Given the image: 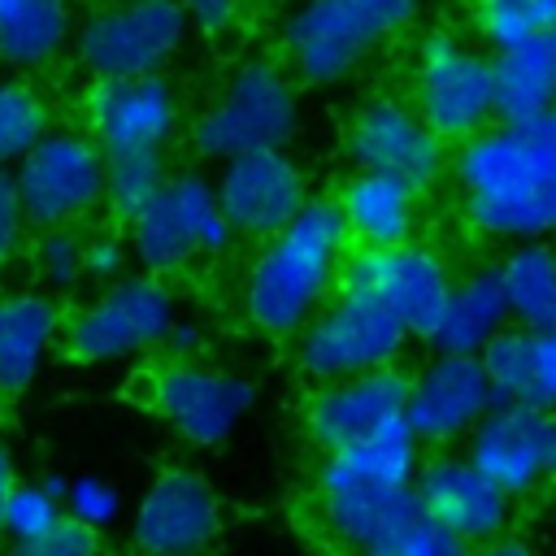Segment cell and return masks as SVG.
<instances>
[{
  "label": "cell",
  "mask_w": 556,
  "mask_h": 556,
  "mask_svg": "<svg viewBox=\"0 0 556 556\" xmlns=\"http://www.w3.org/2000/svg\"><path fill=\"white\" fill-rule=\"evenodd\" d=\"M348 226L330 195H308V204L269 239L239 282V308L265 339H295V330L334 295L348 261Z\"/></svg>",
  "instance_id": "1"
},
{
  "label": "cell",
  "mask_w": 556,
  "mask_h": 556,
  "mask_svg": "<svg viewBox=\"0 0 556 556\" xmlns=\"http://www.w3.org/2000/svg\"><path fill=\"white\" fill-rule=\"evenodd\" d=\"M321 530L352 552L382 547L417 513V439L400 421L374 439L321 452L313 478Z\"/></svg>",
  "instance_id": "2"
},
{
  "label": "cell",
  "mask_w": 556,
  "mask_h": 556,
  "mask_svg": "<svg viewBox=\"0 0 556 556\" xmlns=\"http://www.w3.org/2000/svg\"><path fill=\"white\" fill-rule=\"evenodd\" d=\"M456 182L478 230L500 239L556 235V152L526 126L500 122L460 139Z\"/></svg>",
  "instance_id": "3"
},
{
  "label": "cell",
  "mask_w": 556,
  "mask_h": 556,
  "mask_svg": "<svg viewBox=\"0 0 556 556\" xmlns=\"http://www.w3.org/2000/svg\"><path fill=\"white\" fill-rule=\"evenodd\" d=\"M300 126V96L295 78L278 61H243L230 70L222 91L208 100V109L191 122V148L200 161H230L261 148H287Z\"/></svg>",
  "instance_id": "4"
},
{
  "label": "cell",
  "mask_w": 556,
  "mask_h": 556,
  "mask_svg": "<svg viewBox=\"0 0 556 556\" xmlns=\"http://www.w3.org/2000/svg\"><path fill=\"white\" fill-rule=\"evenodd\" d=\"M174 321L178 300L165 278L135 269L104 282L87 304L65 313L61 348L78 365H122L161 352Z\"/></svg>",
  "instance_id": "5"
},
{
  "label": "cell",
  "mask_w": 556,
  "mask_h": 556,
  "mask_svg": "<svg viewBox=\"0 0 556 556\" xmlns=\"http://www.w3.org/2000/svg\"><path fill=\"white\" fill-rule=\"evenodd\" d=\"M413 17L417 0H304L282 26L287 61L300 83L330 87Z\"/></svg>",
  "instance_id": "6"
},
{
  "label": "cell",
  "mask_w": 556,
  "mask_h": 556,
  "mask_svg": "<svg viewBox=\"0 0 556 556\" xmlns=\"http://www.w3.org/2000/svg\"><path fill=\"white\" fill-rule=\"evenodd\" d=\"M126 239L143 274L169 278L195 261H217L235 243V230L222 213L217 187L204 174L182 169L169 174L165 187L126 222Z\"/></svg>",
  "instance_id": "7"
},
{
  "label": "cell",
  "mask_w": 556,
  "mask_h": 556,
  "mask_svg": "<svg viewBox=\"0 0 556 556\" xmlns=\"http://www.w3.org/2000/svg\"><path fill=\"white\" fill-rule=\"evenodd\" d=\"M404 343L408 330L387 304L356 287H334V295L295 330V369L308 382L352 378L395 365Z\"/></svg>",
  "instance_id": "8"
},
{
  "label": "cell",
  "mask_w": 556,
  "mask_h": 556,
  "mask_svg": "<svg viewBox=\"0 0 556 556\" xmlns=\"http://www.w3.org/2000/svg\"><path fill=\"white\" fill-rule=\"evenodd\" d=\"M13 187L30 230L83 226L104 208V152L87 130L48 126L43 139L13 165Z\"/></svg>",
  "instance_id": "9"
},
{
  "label": "cell",
  "mask_w": 556,
  "mask_h": 556,
  "mask_svg": "<svg viewBox=\"0 0 556 556\" xmlns=\"http://www.w3.org/2000/svg\"><path fill=\"white\" fill-rule=\"evenodd\" d=\"M187 30L191 17L182 0H113L74 30V48L91 78H139L165 74Z\"/></svg>",
  "instance_id": "10"
},
{
  "label": "cell",
  "mask_w": 556,
  "mask_h": 556,
  "mask_svg": "<svg viewBox=\"0 0 556 556\" xmlns=\"http://www.w3.org/2000/svg\"><path fill=\"white\" fill-rule=\"evenodd\" d=\"M256 404V382L200 356H165L152 374V408L187 447H222Z\"/></svg>",
  "instance_id": "11"
},
{
  "label": "cell",
  "mask_w": 556,
  "mask_h": 556,
  "mask_svg": "<svg viewBox=\"0 0 556 556\" xmlns=\"http://www.w3.org/2000/svg\"><path fill=\"white\" fill-rule=\"evenodd\" d=\"M413 109L447 143L469 139L495 117V70L491 56L434 30L417 52Z\"/></svg>",
  "instance_id": "12"
},
{
  "label": "cell",
  "mask_w": 556,
  "mask_h": 556,
  "mask_svg": "<svg viewBox=\"0 0 556 556\" xmlns=\"http://www.w3.org/2000/svg\"><path fill=\"white\" fill-rule=\"evenodd\" d=\"M87 135L104 156L113 152H169L182 130V100L165 74L91 78L83 96Z\"/></svg>",
  "instance_id": "13"
},
{
  "label": "cell",
  "mask_w": 556,
  "mask_h": 556,
  "mask_svg": "<svg viewBox=\"0 0 556 556\" xmlns=\"http://www.w3.org/2000/svg\"><path fill=\"white\" fill-rule=\"evenodd\" d=\"M222 530V500L191 465H165L130 513V547L139 556H200Z\"/></svg>",
  "instance_id": "14"
},
{
  "label": "cell",
  "mask_w": 556,
  "mask_h": 556,
  "mask_svg": "<svg viewBox=\"0 0 556 556\" xmlns=\"http://www.w3.org/2000/svg\"><path fill=\"white\" fill-rule=\"evenodd\" d=\"M339 287H356L365 295H374L378 304H387L408 334L430 339L443 300L452 291V274L447 265L417 243H391V248H356L343 261Z\"/></svg>",
  "instance_id": "15"
},
{
  "label": "cell",
  "mask_w": 556,
  "mask_h": 556,
  "mask_svg": "<svg viewBox=\"0 0 556 556\" xmlns=\"http://www.w3.org/2000/svg\"><path fill=\"white\" fill-rule=\"evenodd\" d=\"M404 400H408V374H400L395 365L317 382L300 408L304 434L321 452L374 439L404 421Z\"/></svg>",
  "instance_id": "16"
},
{
  "label": "cell",
  "mask_w": 556,
  "mask_h": 556,
  "mask_svg": "<svg viewBox=\"0 0 556 556\" xmlns=\"http://www.w3.org/2000/svg\"><path fill=\"white\" fill-rule=\"evenodd\" d=\"M213 187L230 230L248 239L278 235L308 204L304 169L287 148H261V152L222 161V174L213 178Z\"/></svg>",
  "instance_id": "17"
},
{
  "label": "cell",
  "mask_w": 556,
  "mask_h": 556,
  "mask_svg": "<svg viewBox=\"0 0 556 556\" xmlns=\"http://www.w3.org/2000/svg\"><path fill=\"white\" fill-rule=\"evenodd\" d=\"M343 148L356 169L404 178L417 191H426L443 174V139L421 122L413 104L391 96H378L356 109Z\"/></svg>",
  "instance_id": "18"
},
{
  "label": "cell",
  "mask_w": 556,
  "mask_h": 556,
  "mask_svg": "<svg viewBox=\"0 0 556 556\" xmlns=\"http://www.w3.org/2000/svg\"><path fill=\"white\" fill-rule=\"evenodd\" d=\"M469 460L508 495L556 473V417L534 404H491L469 430Z\"/></svg>",
  "instance_id": "19"
},
{
  "label": "cell",
  "mask_w": 556,
  "mask_h": 556,
  "mask_svg": "<svg viewBox=\"0 0 556 556\" xmlns=\"http://www.w3.org/2000/svg\"><path fill=\"white\" fill-rule=\"evenodd\" d=\"M486 408L491 382L482 374V361L465 352H434V361L408 378L404 426L417 443H452L469 434Z\"/></svg>",
  "instance_id": "20"
},
{
  "label": "cell",
  "mask_w": 556,
  "mask_h": 556,
  "mask_svg": "<svg viewBox=\"0 0 556 556\" xmlns=\"http://www.w3.org/2000/svg\"><path fill=\"white\" fill-rule=\"evenodd\" d=\"M417 504L465 543H486L508 521V491L495 486L469 456H434L417 465Z\"/></svg>",
  "instance_id": "21"
},
{
  "label": "cell",
  "mask_w": 556,
  "mask_h": 556,
  "mask_svg": "<svg viewBox=\"0 0 556 556\" xmlns=\"http://www.w3.org/2000/svg\"><path fill=\"white\" fill-rule=\"evenodd\" d=\"M65 308L43 287L0 291V395L13 400L30 391L48 356L61 348Z\"/></svg>",
  "instance_id": "22"
},
{
  "label": "cell",
  "mask_w": 556,
  "mask_h": 556,
  "mask_svg": "<svg viewBox=\"0 0 556 556\" xmlns=\"http://www.w3.org/2000/svg\"><path fill=\"white\" fill-rule=\"evenodd\" d=\"M478 361L491 382V404L556 408V326L500 330Z\"/></svg>",
  "instance_id": "23"
},
{
  "label": "cell",
  "mask_w": 556,
  "mask_h": 556,
  "mask_svg": "<svg viewBox=\"0 0 556 556\" xmlns=\"http://www.w3.org/2000/svg\"><path fill=\"white\" fill-rule=\"evenodd\" d=\"M348 239L356 248H391L404 243L417 226V187L391 174H374V169H356L339 195H334Z\"/></svg>",
  "instance_id": "24"
},
{
  "label": "cell",
  "mask_w": 556,
  "mask_h": 556,
  "mask_svg": "<svg viewBox=\"0 0 556 556\" xmlns=\"http://www.w3.org/2000/svg\"><path fill=\"white\" fill-rule=\"evenodd\" d=\"M495 117L508 126H521L556 104V26L495 48Z\"/></svg>",
  "instance_id": "25"
},
{
  "label": "cell",
  "mask_w": 556,
  "mask_h": 556,
  "mask_svg": "<svg viewBox=\"0 0 556 556\" xmlns=\"http://www.w3.org/2000/svg\"><path fill=\"white\" fill-rule=\"evenodd\" d=\"M508 321V300H504V282H500V269H473L469 278L452 282L447 300H443V313L430 330V348L434 352H465V356H478Z\"/></svg>",
  "instance_id": "26"
},
{
  "label": "cell",
  "mask_w": 556,
  "mask_h": 556,
  "mask_svg": "<svg viewBox=\"0 0 556 556\" xmlns=\"http://www.w3.org/2000/svg\"><path fill=\"white\" fill-rule=\"evenodd\" d=\"M74 39L70 0H0V61L9 70H43Z\"/></svg>",
  "instance_id": "27"
},
{
  "label": "cell",
  "mask_w": 556,
  "mask_h": 556,
  "mask_svg": "<svg viewBox=\"0 0 556 556\" xmlns=\"http://www.w3.org/2000/svg\"><path fill=\"white\" fill-rule=\"evenodd\" d=\"M508 317L521 326H556V248L521 243L500 265Z\"/></svg>",
  "instance_id": "28"
},
{
  "label": "cell",
  "mask_w": 556,
  "mask_h": 556,
  "mask_svg": "<svg viewBox=\"0 0 556 556\" xmlns=\"http://www.w3.org/2000/svg\"><path fill=\"white\" fill-rule=\"evenodd\" d=\"M165 152H113L104 156V208L126 226L165 187Z\"/></svg>",
  "instance_id": "29"
},
{
  "label": "cell",
  "mask_w": 556,
  "mask_h": 556,
  "mask_svg": "<svg viewBox=\"0 0 556 556\" xmlns=\"http://www.w3.org/2000/svg\"><path fill=\"white\" fill-rule=\"evenodd\" d=\"M48 126H52L48 100L30 83L0 74V169H13L43 139Z\"/></svg>",
  "instance_id": "30"
},
{
  "label": "cell",
  "mask_w": 556,
  "mask_h": 556,
  "mask_svg": "<svg viewBox=\"0 0 556 556\" xmlns=\"http://www.w3.org/2000/svg\"><path fill=\"white\" fill-rule=\"evenodd\" d=\"M65 517V478H17L4 500V526L0 534L9 543H26L48 534Z\"/></svg>",
  "instance_id": "31"
},
{
  "label": "cell",
  "mask_w": 556,
  "mask_h": 556,
  "mask_svg": "<svg viewBox=\"0 0 556 556\" xmlns=\"http://www.w3.org/2000/svg\"><path fill=\"white\" fill-rule=\"evenodd\" d=\"M30 269L43 291L65 295L87 282V256H83V226H48L35 230L30 243Z\"/></svg>",
  "instance_id": "32"
},
{
  "label": "cell",
  "mask_w": 556,
  "mask_h": 556,
  "mask_svg": "<svg viewBox=\"0 0 556 556\" xmlns=\"http://www.w3.org/2000/svg\"><path fill=\"white\" fill-rule=\"evenodd\" d=\"M556 26V0H478V30L491 48L521 43Z\"/></svg>",
  "instance_id": "33"
},
{
  "label": "cell",
  "mask_w": 556,
  "mask_h": 556,
  "mask_svg": "<svg viewBox=\"0 0 556 556\" xmlns=\"http://www.w3.org/2000/svg\"><path fill=\"white\" fill-rule=\"evenodd\" d=\"M65 517L104 534L122 521V491L117 482L100 478V473H78V478H65Z\"/></svg>",
  "instance_id": "34"
},
{
  "label": "cell",
  "mask_w": 556,
  "mask_h": 556,
  "mask_svg": "<svg viewBox=\"0 0 556 556\" xmlns=\"http://www.w3.org/2000/svg\"><path fill=\"white\" fill-rule=\"evenodd\" d=\"M382 547L391 556H469V543L460 534H452L447 526H439L434 517H426L421 504H417V513Z\"/></svg>",
  "instance_id": "35"
},
{
  "label": "cell",
  "mask_w": 556,
  "mask_h": 556,
  "mask_svg": "<svg viewBox=\"0 0 556 556\" xmlns=\"http://www.w3.org/2000/svg\"><path fill=\"white\" fill-rule=\"evenodd\" d=\"M83 256H87V278L91 282H113L122 274H130L135 256H130V239L126 230L117 226H96V230H83Z\"/></svg>",
  "instance_id": "36"
},
{
  "label": "cell",
  "mask_w": 556,
  "mask_h": 556,
  "mask_svg": "<svg viewBox=\"0 0 556 556\" xmlns=\"http://www.w3.org/2000/svg\"><path fill=\"white\" fill-rule=\"evenodd\" d=\"M9 556H100V534L61 517L48 534L26 539V543H9Z\"/></svg>",
  "instance_id": "37"
},
{
  "label": "cell",
  "mask_w": 556,
  "mask_h": 556,
  "mask_svg": "<svg viewBox=\"0 0 556 556\" xmlns=\"http://www.w3.org/2000/svg\"><path fill=\"white\" fill-rule=\"evenodd\" d=\"M26 235H30V226H26L17 187H13V169H0V274H4L9 261L22 252Z\"/></svg>",
  "instance_id": "38"
},
{
  "label": "cell",
  "mask_w": 556,
  "mask_h": 556,
  "mask_svg": "<svg viewBox=\"0 0 556 556\" xmlns=\"http://www.w3.org/2000/svg\"><path fill=\"white\" fill-rule=\"evenodd\" d=\"M239 4H243V0H182L187 17H191L195 26H204V30H222V26H230L235 13H239Z\"/></svg>",
  "instance_id": "39"
},
{
  "label": "cell",
  "mask_w": 556,
  "mask_h": 556,
  "mask_svg": "<svg viewBox=\"0 0 556 556\" xmlns=\"http://www.w3.org/2000/svg\"><path fill=\"white\" fill-rule=\"evenodd\" d=\"M200 348H204V330L195 326V321H187V317H178L174 326H169V334H165V356H200Z\"/></svg>",
  "instance_id": "40"
},
{
  "label": "cell",
  "mask_w": 556,
  "mask_h": 556,
  "mask_svg": "<svg viewBox=\"0 0 556 556\" xmlns=\"http://www.w3.org/2000/svg\"><path fill=\"white\" fill-rule=\"evenodd\" d=\"M521 126H526V130H530L534 139H543V143H547V148L556 152V104H552L547 113H539V117H530V122H521Z\"/></svg>",
  "instance_id": "41"
},
{
  "label": "cell",
  "mask_w": 556,
  "mask_h": 556,
  "mask_svg": "<svg viewBox=\"0 0 556 556\" xmlns=\"http://www.w3.org/2000/svg\"><path fill=\"white\" fill-rule=\"evenodd\" d=\"M17 482V465L9 456V447L0 443V526H4V500H9V486Z\"/></svg>",
  "instance_id": "42"
},
{
  "label": "cell",
  "mask_w": 556,
  "mask_h": 556,
  "mask_svg": "<svg viewBox=\"0 0 556 556\" xmlns=\"http://www.w3.org/2000/svg\"><path fill=\"white\" fill-rule=\"evenodd\" d=\"M469 556H530V547L526 543H513V539H486L478 552H469Z\"/></svg>",
  "instance_id": "43"
},
{
  "label": "cell",
  "mask_w": 556,
  "mask_h": 556,
  "mask_svg": "<svg viewBox=\"0 0 556 556\" xmlns=\"http://www.w3.org/2000/svg\"><path fill=\"white\" fill-rule=\"evenodd\" d=\"M361 556H391L387 547H369V552H361Z\"/></svg>",
  "instance_id": "44"
}]
</instances>
